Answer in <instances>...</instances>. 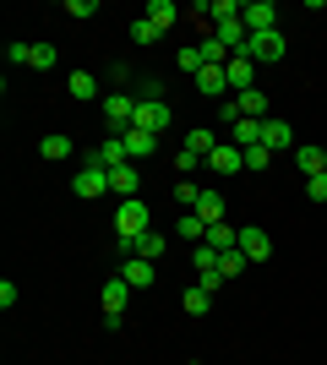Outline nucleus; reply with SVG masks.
<instances>
[{
    "label": "nucleus",
    "mask_w": 327,
    "mask_h": 365,
    "mask_svg": "<svg viewBox=\"0 0 327 365\" xmlns=\"http://www.w3.org/2000/svg\"><path fill=\"white\" fill-rule=\"evenodd\" d=\"M175 197H180V207H186V213H191V207H197V197H202V191H197V185H191V180H180V191H175Z\"/></svg>",
    "instance_id": "obj_41"
},
{
    "label": "nucleus",
    "mask_w": 327,
    "mask_h": 365,
    "mask_svg": "<svg viewBox=\"0 0 327 365\" xmlns=\"http://www.w3.org/2000/svg\"><path fill=\"white\" fill-rule=\"evenodd\" d=\"M6 61H16V66H33V44H11V49H6Z\"/></svg>",
    "instance_id": "obj_42"
},
{
    "label": "nucleus",
    "mask_w": 327,
    "mask_h": 365,
    "mask_svg": "<svg viewBox=\"0 0 327 365\" xmlns=\"http://www.w3.org/2000/svg\"><path fill=\"white\" fill-rule=\"evenodd\" d=\"M234 104H240V120H267V93L262 88H251V93H234Z\"/></svg>",
    "instance_id": "obj_14"
},
{
    "label": "nucleus",
    "mask_w": 327,
    "mask_h": 365,
    "mask_svg": "<svg viewBox=\"0 0 327 365\" xmlns=\"http://www.w3.org/2000/svg\"><path fill=\"white\" fill-rule=\"evenodd\" d=\"M191 82H197V93H202V98H229V71H224V66H202Z\"/></svg>",
    "instance_id": "obj_7"
},
{
    "label": "nucleus",
    "mask_w": 327,
    "mask_h": 365,
    "mask_svg": "<svg viewBox=\"0 0 327 365\" xmlns=\"http://www.w3.org/2000/svg\"><path fill=\"white\" fill-rule=\"evenodd\" d=\"M284 33L273 28V33H251L246 38V49H240V55H246V61H256V66H273V61H284Z\"/></svg>",
    "instance_id": "obj_2"
},
{
    "label": "nucleus",
    "mask_w": 327,
    "mask_h": 365,
    "mask_svg": "<svg viewBox=\"0 0 327 365\" xmlns=\"http://www.w3.org/2000/svg\"><path fill=\"white\" fill-rule=\"evenodd\" d=\"M131 125H142V131L164 137V131H170V104H142V98H137V120H131Z\"/></svg>",
    "instance_id": "obj_10"
},
{
    "label": "nucleus",
    "mask_w": 327,
    "mask_h": 365,
    "mask_svg": "<svg viewBox=\"0 0 327 365\" xmlns=\"http://www.w3.org/2000/svg\"><path fill=\"white\" fill-rule=\"evenodd\" d=\"M224 71H229V93H251L256 88V61H246V55H234Z\"/></svg>",
    "instance_id": "obj_12"
},
{
    "label": "nucleus",
    "mask_w": 327,
    "mask_h": 365,
    "mask_svg": "<svg viewBox=\"0 0 327 365\" xmlns=\"http://www.w3.org/2000/svg\"><path fill=\"white\" fill-rule=\"evenodd\" d=\"M125 294H131V284H125V278H104L98 305H104V322H109V327H120V322H125Z\"/></svg>",
    "instance_id": "obj_3"
},
{
    "label": "nucleus",
    "mask_w": 327,
    "mask_h": 365,
    "mask_svg": "<svg viewBox=\"0 0 327 365\" xmlns=\"http://www.w3.org/2000/svg\"><path fill=\"white\" fill-rule=\"evenodd\" d=\"M55 61H61L55 44H33V71H55Z\"/></svg>",
    "instance_id": "obj_35"
},
{
    "label": "nucleus",
    "mask_w": 327,
    "mask_h": 365,
    "mask_svg": "<svg viewBox=\"0 0 327 365\" xmlns=\"http://www.w3.org/2000/svg\"><path fill=\"white\" fill-rule=\"evenodd\" d=\"M142 16H147L158 33H170L175 22H180V6H175V0H147V11H142Z\"/></svg>",
    "instance_id": "obj_16"
},
{
    "label": "nucleus",
    "mask_w": 327,
    "mask_h": 365,
    "mask_svg": "<svg viewBox=\"0 0 327 365\" xmlns=\"http://www.w3.org/2000/svg\"><path fill=\"white\" fill-rule=\"evenodd\" d=\"M295 164H300L306 180H311V175H327V148H295Z\"/></svg>",
    "instance_id": "obj_21"
},
{
    "label": "nucleus",
    "mask_w": 327,
    "mask_h": 365,
    "mask_svg": "<svg viewBox=\"0 0 327 365\" xmlns=\"http://www.w3.org/2000/svg\"><path fill=\"white\" fill-rule=\"evenodd\" d=\"M240 11H246L240 0H213V22H224V16H240Z\"/></svg>",
    "instance_id": "obj_38"
},
{
    "label": "nucleus",
    "mask_w": 327,
    "mask_h": 365,
    "mask_svg": "<svg viewBox=\"0 0 327 365\" xmlns=\"http://www.w3.org/2000/svg\"><path fill=\"white\" fill-rule=\"evenodd\" d=\"M120 278L131 284V289H153V262H142V257H125V267H120Z\"/></svg>",
    "instance_id": "obj_15"
},
{
    "label": "nucleus",
    "mask_w": 327,
    "mask_h": 365,
    "mask_svg": "<svg viewBox=\"0 0 327 365\" xmlns=\"http://www.w3.org/2000/svg\"><path fill=\"white\" fill-rule=\"evenodd\" d=\"M164 245H170V235H153V229H147V235L137 240V251H131V257H142V262H158V257H164Z\"/></svg>",
    "instance_id": "obj_24"
},
{
    "label": "nucleus",
    "mask_w": 327,
    "mask_h": 365,
    "mask_svg": "<svg viewBox=\"0 0 327 365\" xmlns=\"http://www.w3.org/2000/svg\"><path fill=\"white\" fill-rule=\"evenodd\" d=\"M262 148H295V131H289V120H279V115H267L262 120Z\"/></svg>",
    "instance_id": "obj_13"
},
{
    "label": "nucleus",
    "mask_w": 327,
    "mask_h": 365,
    "mask_svg": "<svg viewBox=\"0 0 327 365\" xmlns=\"http://www.w3.org/2000/svg\"><path fill=\"white\" fill-rule=\"evenodd\" d=\"M104 120L115 125V131H131V120H137V98H131V93H109V98H104Z\"/></svg>",
    "instance_id": "obj_5"
},
{
    "label": "nucleus",
    "mask_w": 327,
    "mask_h": 365,
    "mask_svg": "<svg viewBox=\"0 0 327 365\" xmlns=\"http://www.w3.org/2000/svg\"><path fill=\"white\" fill-rule=\"evenodd\" d=\"M202 164H207V158H197V153H186V148L175 153V169H180V180H191V175H197Z\"/></svg>",
    "instance_id": "obj_34"
},
{
    "label": "nucleus",
    "mask_w": 327,
    "mask_h": 365,
    "mask_svg": "<svg viewBox=\"0 0 327 365\" xmlns=\"http://www.w3.org/2000/svg\"><path fill=\"white\" fill-rule=\"evenodd\" d=\"M229 137H234V148H256V142H262V120H240V125H229Z\"/></svg>",
    "instance_id": "obj_26"
},
{
    "label": "nucleus",
    "mask_w": 327,
    "mask_h": 365,
    "mask_svg": "<svg viewBox=\"0 0 327 365\" xmlns=\"http://www.w3.org/2000/svg\"><path fill=\"white\" fill-rule=\"evenodd\" d=\"M240 251H246V262H267L273 257V235H267V229H240Z\"/></svg>",
    "instance_id": "obj_9"
},
{
    "label": "nucleus",
    "mask_w": 327,
    "mask_h": 365,
    "mask_svg": "<svg viewBox=\"0 0 327 365\" xmlns=\"http://www.w3.org/2000/svg\"><path fill=\"white\" fill-rule=\"evenodd\" d=\"M306 197H311V202H327V175H311V180H306Z\"/></svg>",
    "instance_id": "obj_39"
},
{
    "label": "nucleus",
    "mask_w": 327,
    "mask_h": 365,
    "mask_svg": "<svg viewBox=\"0 0 327 365\" xmlns=\"http://www.w3.org/2000/svg\"><path fill=\"white\" fill-rule=\"evenodd\" d=\"M246 267H251V262H246V251H240V245L218 257V273H224V278H240V273H246Z\"/></svg>",
    "instance_id": "obj_28"
},
{
    "label": "nucleus",
    "mask_w": 327,
    "mask_h": 365,
    "mask_svg": "<svg viewBox=\"0 0 327 365\" xmlns=\"http://www.w3.org/2000/svg\"><path fill=\"white\" fill-rule=\"evenodd\" d=\"M207 245H213V251H234V245H240V229L213 224V229H207Z\"/></svg>",
    "instance_id": "obj_27"
},
{
    "label": "nucleus",
    "mask_w": 327,
    "mask_h": 365,
    "mask_svg": "<svg viewBox=\"0 0 327 365\" xmlns=\"http://www.w3.org/2000/svg\"><path fill=\"white\" fill-rule=\"evenodd\" d=\"M88 164H104V169H120V164H131V153H125V142L120 137H109V142H98L93 153H88Z\"/></svg>",
    "instance_id": "obj_11"
},
{
    "label": "nucleus",
    "mask_w": 327,
    "mask_h": 365,
    "mask_svg": "<svg viewBox=\"0 0 327 365\" xmlns=\"http://www.w3.org/2000/svg\"><path fill=\"white\" fill-rule=\"evenodd\" d=\"M207 169H213V175H224V180H229V175H240V169H246V148H234V142H224V148H213V158H207Z\"/></svg>",
    "instance_id": "obj_8"
},
{
    "label": "nucleus",
    "mask_w": 327,
    "mask_h": 365,
    "mask_svg": "<svg viewBox=\"0 0 327 365\" xmlns=\"http://www.w3.org/2000/svg\"><path fill=\"white\" fill-rule=\"evenodd\" d=\"M147 224H153V213H147V202H142V197H131V202L115 207V235H120V251H125V257L137 251V240L147 235Z\"/></svg>",
    "instance_id": "obj_1"
},
{
    "label": "nucleus",
    "mask_w": 327,
    "mask_h": 365,
    "mask_svg": "<svg viewBox=\"0 0 327 365\" xmlns=\"http://www.w3.org/2000/svg\"><path fill=\"white\" fill-rule=\"evenodd\" d=\"M158 38H164V33H158L153 22H147V16H137V22H131V44H142V49H147V44H158Z\"/></svg>",
    "instance_id": "obj_32"
},
{
    "label": "nucleus",
    "mask_w": 327,
    "mask_h": 365,
    "mask_svg": "<svg viewBox=\"0 0 327 365\" xmlns=\"http://www.w3.org/2000/svg\"><path fill=\"white\" fill-rule=\"evenodd\" d=\"M191 213L202 218L207 229H213V224H224V197H218V191H202V197H197V207H191Z\"/></svg>",
    "instance_id": "obj_20"
},
{
    "label": "nucleus",
    "mask_w": 327,
    "mask_h": 365,
    "mask_svg": "<svg viewBox=\"0 0 327 365\" xmlns=\"http://www.w3.org/2000/svg\"><path fill=\"white\" fill-rule=\"evenodd\" d=\"M142 104H164V88H158V76H142Z\"/></svg>",
    "instance_id": "obj_37"
},
{
    "label": "nucleus",
    "mask_w": 327,
    "mask_h": 365,
    "mask_svg": "<svg viewBox=\"0 0 327 365\" xmlns=\"http://www.w3.org/2000/svg\"><path fill=\"white\" fill-rule=\"evenodd\" d=\"M137 164H120V169H109V191H120V202H131L137 197Z\"/></svg>",
    "instance_id": "obj_19"
},
{
    "label": "nucleus",
    "mask_w": 327,
    "mask_h": 365,
    "mask_svg": "<svg viewBox=\"0 0 327 365\" xmlns=\"http://www.w3.org/2000/svg\"><path fill=\"white\" fill-rule=\"evenodd\" d=\"M66 16H98L93 0H66Z\"/></svg>",
    "instance_id": "obj_40"
},
{
    "label": "nucleus",
    "mask_w": 327,
    "mask_h": 365,
    "mask_svg": "<svg viewBox=\"0 0 327 365\" xmlns=\"http://www.w3.org/2000/svg\"><path fill=\"white\" fill-rule=\"evenodd\" d=\"M175 235H186V240H197V245H202V240H207V224H202V218H197V213H180V224H175Z\"/></svg>",
    "instance_id": "obj_29"
},
{
    "label": "nucleus",
    "mask_w": 327,
    "mask_h": 365,
    "mask_svg": "<svg viewBox=\"0 0 327 365\" xmlns=\"http://www.w3.org/2000/svg\"><path fill=\"white\" fill-rule=\"evenodd\" d=\"M267 164H273V148H262V142L246 148V169H267Z\"/></svg>",
    "instance_id": "obj_36"
},
{
    "label": "nucleus",
    "mask_w": 327,
    "mask_h": 365,
    "mask_svg": "<svg viewBox=\"0 0 327 365\" xmlns=\"http://www.w3.org/2000/svg\"><path fill=\"white\" fill-rule=\"evenodd\" d=\"M180 305H186V317H207V305H213V294H207L202 284H191V289L180 294Z\"/></svg>",
    "instance_id": "obj_25"
},
{
    "label": "nucleus",
    "mask_w": 327,
    "mask_h": 365,
    "mask_svg": "<svg viewBox=\"0 0 327 365\" xmlns=\"http://www.w3.org/2000/svg\"><path fill=\"white\" fill-rule=\"evenodd\" d=\"M218 257H224V251H213V245H191V267H197V278H207V273H218Z\"/></svg>",
    "instance_id": "obj_23"
},
{
    "label": "nucleus",
    "mask_w": 327,
    "mask_h": 365,
    "mask_svg": "<svg viewBox=\"0 0 327 365\" xmlns=\"http://www.w3.org/2000/svg\"><path fill=\"white\" fill-rule=\"evenodd\" d=\"M71 153L77 148H71V137H61V131H49V137L38 142V158H49V164H61V158H71Z\"/></svg>",
    "instance_id": "obj_22"
},
{
    "label": "nucleus",
    "mask_w": 327,
    "mask_h": 365,
    "mask_svg": "<svg viewBox=\"0 0 327 365\" xmlns=\"http://www.w3.org/2000/svg\"><path fill=\"white\" fill-rule=\"evenodd\" d=\"M120 142H125V153H131V164H137V158H147V153L158 148V137H153V131H142V125L120 131Z\"/></svg>",
    "instance_id": "obj_18"
},
{
    "label": "nucleus",
    "mask_w": 327,
    "mask_h": 365,
    "mask_svg": "<svg viewBox=\"0 0 327 365\" xmlns=\"http://www.w3.org/2000/svg\"><path fill=\"white\" fill-rule=\"evenodd\" d=\"M197 49H202V61H207V66H229V61H234V55H229V49H224V44H218L213 33H207V38H202V44H197Z\"/></svg>",
    "instance_id": "obj_30"
},
{
    "label": "nucleus",
    "mask_w": 327,
    "mask_h": 365,
    "mask_svg": "<svg viewBox=\"0 0 327 365\" xmlns=\"http://www.w3.org/2000/svg\"><path fill=\"white\" fill-rule=\"evenodd\" d=\"M66 93H71L77 104H93V98H98V76L93 71H71V76H66Z\"/></svg>",
    "instance_id": "obj_17"
},
{
    "label": "nucleus",
    "mask_w": 327,
    "mask_h": 365,
    "mask_svg": "<svg viewBox=\"0 0 327 365\" xmlns=\"http://www.w3.org/2000/svg\"><path fill=\"white\" fill-rule=\"evenodd\" d=\"M175 66H180V71H186V76H197V71H202V49H197V44H186V49H180V55H175Z\"/></svg>",
    "instance_id": "obj_33"
},
{
    "label": "nucleus",
    "mask_w": 327,
    "mask_h": 365,
    "mask_svg": "<svg viewBox=\"0 0 327 365\" xmlns=\"http://www.w3.org/2000/svg\"><path fill=\"white\" fill-rule=\"evenodd\" d=\"M240 22H246V33H273L279 28V6L273 0H251L246 11H240Z\"/></svg>",
    "instance_id": "obj_6"
},
{
    "label": "nucleus",
    "mask_w": 327,
    "mask_h": 365,
    "mask_svg": "<svg viewBox=\"0 0 327 365\" xmlns=\"http://www.w3.org/2000/svg\"><path fill=\"white\" fill-rule=\"evenodd\" d=\"M71 191H77L82 202H98V197L109 191V169H104V164H82L77 180H71Z\"/></svg>",
    "instance_id": "obj_4"
},
{
    "label": "nucleus",
    "mask_w": 327,
    "mask_h": 365,
    "mask_svg": "<svg viewBox=\"0 0 327 365\" xmlns=\"http://www.w3.org/2000/svg\"><path fill=\"white\" fill-rule=\"evenodd\" d=\"M213 131H186V153H197V158H213Z\"/></svg>",
    "instance_id": "obj_31"
}]
</instances>
